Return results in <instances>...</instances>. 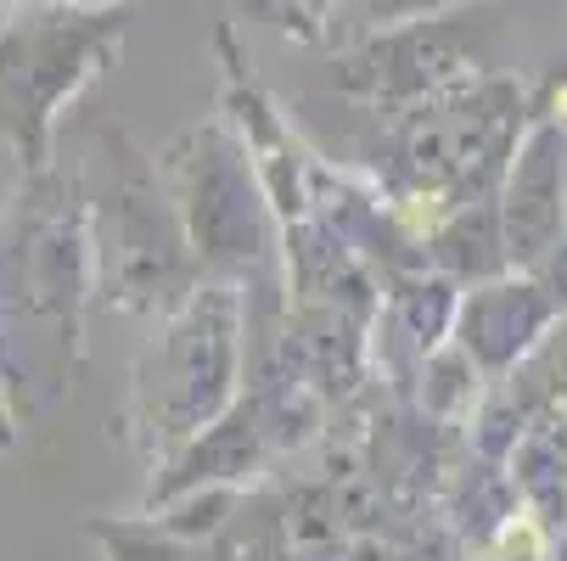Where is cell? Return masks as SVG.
I'll return each instance as SVG.
<instances>
[{"instance_id": "6da1fadb", "label": "cell", "mask_w": 567, "mask_h": 561, "mask_svg": "<svg viewBox=\"0 0 567 561\" xmlns=\"http://www.w3.org/2000/svg\"><path fill=\"white\" fill-rule=\"evenodd\" d=\"M91 236L79 180L34 169L0 214V382L23 387V411L62 398L79 365Z\"/></svg>"}, {"instance_id": "7a4b0ae2", "label": "cell", "mask_w": 567, "mask_h": 561, "mask_svg": "<svg viewBox=\"0 0 567 561\" xmlns=\"http://www.w3.org/2000/svg\"><path fill=\"white\" fill-rule=\"evenodd\" d=\"M96 175L79 180L85 197V236L91 264L102 281V298L130 314H164L181 309L197 292V253L186 242V225L175 214V197L157 191V175L146 157L124 152L96 157Z\"/></svg>"}, {"instance_id": "3957f363", "label": "cell", "mask_w": 567, "mask_h": 561, "mask_svg": "<svg viewBox=\"0 0 567 561\" xmlns=\"http://www.w3.org/2000/svg\"><path fill=\"white\" fill-rule=\"evenodd\" d=\"M236 337V287H197L181 309H169V332L141 354L135 371V422L152 455H181L225 416L241 354Z\"/></svg>"}, {"instance_id": "277c9868", "label": "cell", "mask_w": 567, "mask_h": 561, "mask_svg": "<svg viewBox=\"0 0 567 561\" xmlns=\"http://www.w3.org/2000/svg\"><path fill=\"white\" fill-rule=\"evenodd\" d=\"M175 214L186 225V242L203 270H254L270 248V219H265V186L254 157H241L225 135L197 129L175 157Z\"/></svg>"}, {"instance_id": "5b68a950", "label": "cell", "mask_w": 567, "mask_h": 561, "mask_svg": "<svg viewBox=\"0 0 567 561\" xmlns=\"http://www.w3.org/2000/svg\"><path fill=\"white\" fill-rule=\"evenodd\" d=\"M501 561H545V533H539L534 517L506 522V533H501Z\"/></svg>"}, {"instance_id": "8992f818", "label": "cell", "mask_w": 567, "mask_h": 561, "mask_svg": "<svg viewBox=\"0 0 567 561\" xmlns=\"http://www.w3.org/2000/svg\"><path fill=\"white\" fill-rule=\"evenodd\" d=\"M12 438H18V433H12V411H7V405H0V449H7Z\"/></svg>"}, {"instance_id": "52a82bcc", "label": "cell", "mask_w": 567, "mask_h": 561, "mask_svg": "<svg viewBox=\"0 0 567 561\" xmlns=\"http://www.w3.org/2000/svg\"><path fill=\"white\" fill-rule=\"evenodd\" d=\"M556 113H561V118H567V85H561V91H556Z\"/></svg>"}]
</instances>
